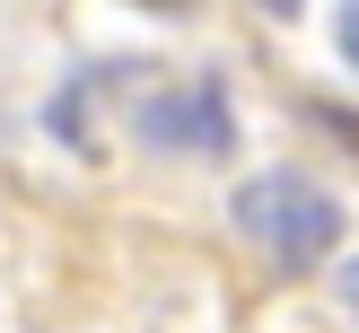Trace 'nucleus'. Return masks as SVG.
<instances>
[{
    "mask_svg": "<svg viewBox=\"0 0 359 333\" xmlns=\"http://www.w3.org/2000/svg\"><path fill=\"white\" fill-rule=\"evenodd\" d=\"M237 228L280 272H307V263H325L333 237H342V202H333L316 175H298V167H263V175L237 184Z\"/></svg>",
    "mask_w": 359,
    "mask_h": 333,
    "instance_id": "nucleus-1",
    "label": "nucleus"
},
{
    "mask_svg": "<svg viewBox=\"0 0 359 333\" xmlns=\"http://www.w3.org/2000/svg\"><path fill=\"white\" fill-rule=\"evenodd\" d=\"M140 132L158 140V149H202V158H228V140H237V114H228L219 79H193V88H167V97L140 105Z\"/></svg>",
    "mask_w": 359,
    "mask_h": 333,
    "instance_id": "nucleus-2",
    "label": "nucleus"
},
{
    "mask_svg": "<svg viewBox=\"0 0 359 333\" xmlns=\"http://www.w3.org/2000/svg\"><path fill=\"white\" fill-rule=\"evenodd\" d=\"M333 290H342V307H351V315H359V254H351V263H342V272H333Z\"/></svg>",
    "mask_w": 359,
    "mask_h": 333,
    "instance_id": "nucleus-3",
    "label": "nucleus"
},
{
    "mask_svg": "<svg viewBox=\"0 0 359 333\" xmlns=\"http://www.w3.org/2000/svg\"><path fill=\"white\" fill-rule=\"evenodd\" d=\"M342 44H351V62H359V9H342Z\"/></svg>",
    "mask_w": 359,
    "mask_h": 333,
    "instance_id": "nucleus-4",
    "label": "nucleus"
}]
</instances>
